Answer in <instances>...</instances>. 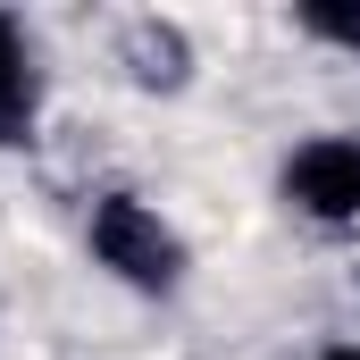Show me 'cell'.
Masks as SVG:
<instances>
[{
  "instance_id": "6da1fadb",
  "label": "cell",
  "mask_w": 360,
  "mask_h": 360,
  "mask_svg": "<svg viewBox=\"0 0 360 360\" xmlns=\"http://www.w3.org/2000/svg\"><path fill=\"white\" fill-rule=\"evenodd\" d=\"M92 252H101V269H117L126 285H143V293H168L184 276V243L160 226V210H143L134 193H109L92 210Z\"/></svg>"
},
{
  "instance_id": "7a4b0ae2",
  "label": "cell",
  "mask_w": 360,
  "mask_h": 360,
  "mask_svg": "<svg viewBox=\"0 0 360 360\" xmlns=\"http://www.w3.org/2000/svg\"><path fill=\"white\" fill-rule=\"evenodd\" d=\"M285 193L310 210V218H360V143L352 134H327V143H302Z\"/></svg>"
},
{
  "instance_id": "3957f363",
  "label": "cell",
  "mask_w": 360,
  "mask_h": 360,
  "mask_svg": "<svg viewBox=\"0 0 360 360\" xmlns=\"http://www.w3.org/2000/svg\"><path fill=\"white\" fill-rule=\"evenodd\" d=\"M25 117H34V68H25L17 25L0 17V143H17V134H25Z\"/></svg>"
},
{
  "instance_id": "277c9868",
  "label": "cell",
  "mask_w": 360,
  "mask_h": 360,
  "mask_svg": "<svg viewBox=\"0 0 360 360\" xmlns=\"http://www.w3.org/2000/svg\"><path fill=\"white\" fill-rule=\"evenodd\" d=\"M126 51H134V76H143V84H176L184 76V34L176 25H151V17H143V25L126 34Z\"/></svg>"
},
{
  "instance_id": "5b68a950",
  "label": "cell",
  "mask_w": 360,
  "mask_h": 360,
  "mask_svg": "<svg viewBox=\"0 0 360 360\" xmlns=\"http://www.w3.org/2000/svg\"><path fill=\"white\" fill-rule=\"evenodd\" d=\"M302 25L327 34V42H344V51H360V8H302Z\"/></svg>"
},
{
  "instance_id": "8992f818",
  "label": "cell",
  "mask_w": 360,
  "mask_h": 360,
  "mask_svg": "<svg viewBox=\"0 0 360 360\" xmlns=\"http://www.w3.org/2000/svg\"><path fill=\"white\" fill-rule=\"evenodd\" d=\"M319 360H360V344H335V352H319Z\"/></svg>"
}]
</instances>
